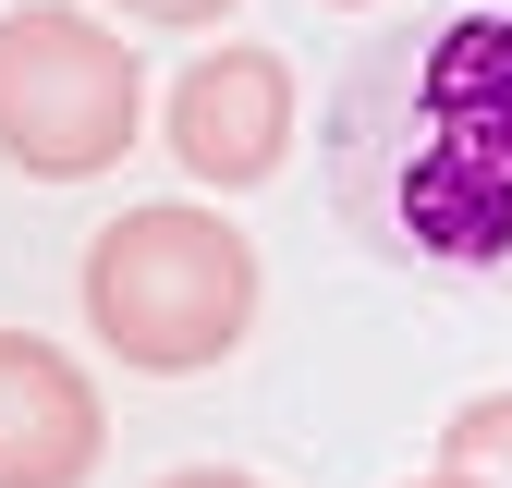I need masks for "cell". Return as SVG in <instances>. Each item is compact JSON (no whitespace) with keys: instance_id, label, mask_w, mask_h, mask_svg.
<instances>
[{"instance_id":"6da1fadb","label":"cell","mask_w":512,"mask_h":488,"mask_svg":"<svg viewBox=\"0 0 512 488\" xmlns=\"http://www.w3.org/2000/svg\"><path fill=\"white\" fill-rule=\"evenodd\" d=\"M330 220L415 281L512 293V13L391 25L342 74Z\"/></svg>"},{"instance_id":"7a4b0ae2","label":"cell","mask_w":512,"mask_h":488,"mask_svg":"<svg viewBox=\"0 0 512 488\" xmlns=\"http://www.w3.org/2000/svg\"><path fill=\"white\" fill-rule=\"evenodd\" d=\"M74 305L98 354H122L135 379H208L256 342L269 318V269H256L244 220L196 208V196H147V208H110L86 232V269Z\"/></svg>"},{"instance_id":"3957f363","label":"cell","mask_w":512,"mask_h":488,"mask_svg":"<svg viewBox=\"0 0 512 488\" xmlns=\"http://www.w3.org/2000/svg\"><path fill=\"white\" fill-rule=\"evenodd\" d=\"M147 135V61L122 25L74 0H13L0 13V159L25 183H98Z\"/></svg>"},{"instance_id":"277c9868","label":"cell","mask_w":512,"mask_h":488,"mask_svg":"<svg viewBox=\"0 0 512 488\" xmlns=\"http://www.w3.org/2000/svg\"><path fill=\"white\" fill-rule=\"evenodd\" d=\"M293 122H305V86H293V61L256 49V37L196 49V61L171 74V98H159V135H171V159L196 171L208 196L269 183V171L293 159Z\"/></svg>"},{"instance_id":"5b68a950","label":"cell","mask_w":512,"mask_h":488,"mask_svg":"<svg viewBox=\"0 0 512 488\" xmlns=\"http://www.w3.org/2000/svg\"><path fill=\"white\" fill-rule=\"evenodd\" d=\"M110 464V403L49 330H0V488H86Z\"/></svg>"},{"instance_id":"8992f818","label":"cell","mask_w":512,"mask_h":488,"mask_svg":"<svg viewBox=\"0 0 512 488\" xmlns=\"http://www.w3.org/2000/svg\"><path fill=\"white\" fill-rule=\"evenodd\" d=\"M439 464H464L476 488H512V391H476L452 427H439Z\"/></svg>"},{"instance_id":"52a82bcc","label":"cell","mask_w":512,"mask_h":488,"mask_svg":"<svg viewBox=\"0 0 512 488\" xmlns=\"http://www.w3.org/2000/svg\"><path fill=\"white\" fill-rule=\"evenodd\" d=\"M122 25H159V37H196V25H232L244 0H110Z\"/></svg>"},{"instance_id":"ba28073f","label":"cell","mask_w":512,"mask_h":488,"mask_svg":"<svg viewBox=\"0 0 512 488\" xmlns=\"http://www.w3.org/2000/svg\"><path fill=\"white\" fill-rule=\"evenodd\" d=\"M147 488H269V476H244V464H171V476H147Z\"/></svg>"},{"instance_id":"9c48e42d","label":"cell","mask_w":512,"mask_h":488,"mask_svg":"<svg viewBox=\"0 0 512 488\" xmlns=\"http://www.w3.org/2000/svg\"><path fill=\"white\" fill-rule=\"evenodd\" d=\"M403 488H476V476H464V464H427V476H403Z\"/></svg>"},{"instance_id":"30bf717a","label":"cell","mask_w":512,"mask_h":488,"mask_svg":"<svg viewBox=\"0 0 512 488\" xmlns=\"http://www.w3.org/2000/svg\"><path fill=\"white\" fill-rule=\"evenodd\" d=\"M330 13H378V0H330Z\"/></svg>"}]
</instances>
